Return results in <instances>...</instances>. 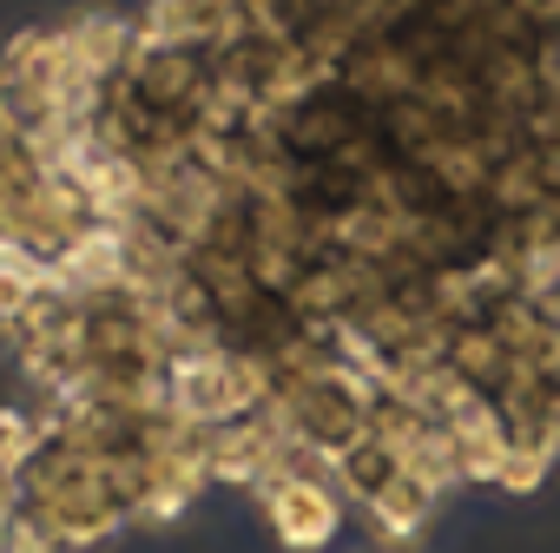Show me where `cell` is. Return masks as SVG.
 Wrapping results in <instances>:
<instances>
[{"instance_id":"6da1fadb","label":"cell","mask_w":560,"mask_h":553,"mask_svg":"<svg viewBox=\"0 0 560 553\" xmlns=\"http://www.w3.org/2000/svg\"><path fill=\"white\" fill-rule=\"evenodd\" d=\"M257 494H264L270 533L291 553H317L343 533V501H337V487H324V474L317 481H264Z\"/></svg>"},{"instance_id":"7a4b0ae2","label":"cell","mask_w":560,"mask_h":553,"mask_svg":"<svg viewBox=\"0 0 560 553\" xmlns=\"http://www.w3.org/2000/svg\"><path fill=\"white\" fill-rule=\"evenodd\" d=\"M435 487H422L416 474H396L376 501H370V527L383 533V540H416L422 527H429V514H435Z\"/></svg>"},{"instance_id":"3957f363","label":"cell","mask_w":560,"mask_h":553,"mask_svg":"<svg viewBox=\"0 0 560 553\" xmlns=\"http://www.w3.org/2000/svg\"><path fill=\"white\" fill-rule=\"evenodd\" d=\"M47 428L27 415V409H0V481H21V468L40 455Z\"/></svg>"},{"instance_id":"277c9868","label":"cell","mask_w":560,"mask_h":553,"mask_svg":"<svg viewBox=\"0 0 560 553\" xmlns=\"http://www.w3.org/2000/svg\"><path fill=\"white\" fill-rule=\"evenodd\" d=\"M540 481H547V461H534V455L508 448V468H501V481H494V487H508V494H534Z\"/></svg>"}]
</instances>
